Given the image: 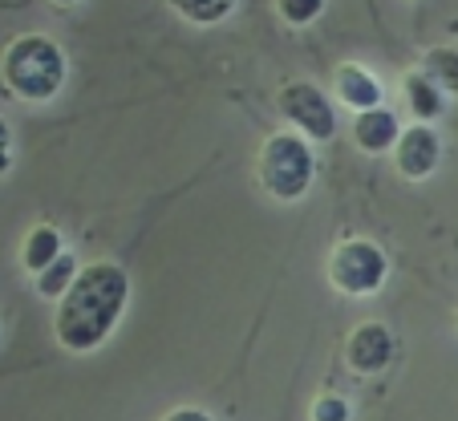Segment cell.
Masks as SVG:
<instances>
[{"instance_id": "obj_1", "label": "cell", "mask_w": 458, "mask_h": 421, "mask_svg": "<svg viewBox=\"0 0 458 421\" xmlns=\"http://www.w3.org/2000/svg\"><path fill=\"white\" fill-rule=\"evenodd\" d=\"M130 296V275L118 264H89L70 280V288L57 296V333L61 349L70 353H89L114 333L122 308Z\"/></svg>"}, {"instance_id": "obj_2", "label": "cell", "mask_w": 458, "mask_h": 421, "mask_svg": "<svg viewBox=\"0 0 458 421\" xmlns=\"http://www.w3.org/2000/svg\"><path fill=\"white\" fill-rule=\"evenodd\" d=\"M65 81V53L41 33H25L4 49V86L21 102H49Z\"/></svg>"}, {"instance_id": "obj_3", "label": "cell", "mask_w": 458, "mask_h": 421, "mask_svg": "<svg viewBox=\"0 0 458 421\" xmlns=\"http://www.w3.org/2000/svg\"><path fill=\"white\" fill-rule=\"evenodd\" d=\"M256 174H259V187L268 190L272 198L296 203V198L309 195L312 174H317V158H312L309 142H304L301 134L284 130V134H272L268 142L259 147Z\"/></svg>"}, {"instance_id": "obj_4", "label": "cell", "mask_w": 458, "mask_h": 421, "mask_svg": "<svg viewBox=\"0 0 458 421\" xmlns=\"http://www.w3.org/2000/svg\"><path fill=\"white\" fill-rule=\"evenodd\" d=\"M386 275L389 259L373 240H341L329 256V284L345 296H373Z\"/></svg>"}, {"instance_id": "obj_5", "label": "cell", "mask_w": 458, "mask_h": 421, "mask_svg": "<svg viewBox=\"0 0 458 421\" xmlns=\"http://www.w3.org/2000/svg\"><path fill=\"white\" fill-rule=\"evenodd\" d=\"M284 122H293L304 138H317V142H329L337 134V114H333L329 94L312 81H288L276 97Z\"/></svg>"}, {"instance_id": "obj_6", "label": "cell", "mask_w": 458, "mask_h": 421, "mask_svg": "<svg viewBox=\"0 0 458 421\" xmlns=\"http://www.w3.org/2000/svg\"><path fill=\"white\" fill-rule=\"evenodd\" d=\"M438 158H442V142L426 122L402 130L398 142H394V166H398L402 179H414V182L430 179L434 166H438Z\"/></svg>"}, {"instance_id": "obj_7", "label": "cell", "mask_w": 458, "mask_h": 421, "mask_svg": "<svg viewBox=\"0 0 458 421\" xmlns=\"http://www.w3.org/2000/svg\"><path fill=\"white\" fill-rule=\"evenodd\" d=\"M345 361H349V369L361 373V377L381 373L389 361H394V333H389L386 324H377V320L357 324L345 341Z\"/></svg>"}, {"instance_id": "obj_8", "label": "cell", "mask_w": 458, "mask_h": 421, "mask_svg": "<svg viewBox=\"0 0 458 421\" xmlns=\"http://www.w3.org/2000/svg\"><path fill=\"white\" fill-rule=\"evenodd\" d=\"M333 94H337V102H345L349 110H373V105H381V81L373 78L369 69L353 65V61H345V65L333 69Z\"/></svg>"}, {"instance_id": "obj_9", "label": "cell", "mask_w": 458, "mask_h": 421, "mask_svg": "<svg viewBox=\"0 0 458 421\" xmlns=\"http://www.w3.org/2000/svg\"><path fill=\"white\" fill-rule=\"evenodd\" d=\"M398 134H402V126H398V118H394V110H386V105L361 110L353 122V138L365 155H386V150H394Z\"/></svg>"}, {"instance_id": "obj_10", "label": "cell", "mask_w": 458, "mask_h": 421, "mask_svg": "<svg viewBox=\"0 0 458 421\" xmlns=\"http://www.w3.org/2000/svg\"><path fill=\"white\" fill-rule=\"evenodd\" d=\"M402 97H406L410 114H414L418 122H434L442 110H446V102H442L446 94H442L426 73H406V81H402Z\"/></svg>"}, {"instance_id": "obj_11", "label": "cell", "mask_w": 458, "mask_h": 421, "mask_svg": "<svg viewBox=\"0 0 458 421\" xmlns=\"http://www.w3.org/2000/svg\"><path fill=\"white\" fill-rule=\"evenodd\" d=\"M61 251H65V248H61V232H57V227H49V223H41V227H33V232L25 235L21 259H25V267L37 275L41 267H49Z\"/></svg>"}, {"instance_id": "obj_12", "label": "cell", "mask_w": 458, "mask_h": 421, "mask_svg": "<svg viewBox=\"0 0 458 421\" xmlns=\"http://www.w3.org/2000/svg\"><path fill=\"white\" fill-rule=\"evenodd\" d=\"M418 73H426L442 94L458 97V49H430L422 57V69H418Z\"/></svg>"}, {"instance_id": "obj_13", "label": "cell", "mask_w": 458, "mask_h": 421, "mask_svg": "<svg viewBox=\"0 0 458 421\" xmlns=\"http://www.w3.org/2000/svg\"><path fill=\"white\" fill-rule=\"evenodd\" d=\"M171 9L191 25H219L232 17L235 0H171Z\"/></svg>"}, {"instance_id": "obj_14", "label": "cell", "mask_w": 458, "mask_h": 421, "mask_svg": "<svg viewBox=\"0 0 458 421\" xmlns=\"http://www.w3.org/2000/svg\"><path fill=\"white\" fill-rule=\"evenodd\" d=\"M73 275H78V264H73V256H65V251H61L49 267H41V272H37V292L49 296V300H57V296L70 288Z\"/></svg>"}, {"instance_id": "obj_15", "label": "cell", "mask_w": 458, "mask_h": 421, "mask_svg": "<svg viewBox=\"0 0 458 421\" xmlns=\"http://www.w3.org/2000/svg\"><path fill=\"white\" fill-rule=\"evenodd\" d=\"M280 17L288 21V25H312V21L320 17V9H325V0H276Z\"/></svg>"}, {"instance_id": "obj_16", "label": "cell", "mask_w": 458, "mask_h": 421, "mask_svg": "<svg viewBox=\"0 0 458 421\" xmlns=\"http://www.w3.org/2000/svg\"><path fill=\"white\" fill-rule=\"evenodd\" d=\"M349 417H353V409H349V401L337 393H320L317 401H312V421H349Z\"/></svg>"}, {"instance_id": "obj_17", "label": "cell", "mask_w": 458, "mask_h": 421, "mask_svg": "<svg viewBox=\"0 0 458 421\" xmlns=\"http://www.w3.org/2000/svg\"><path fill=\"white\" fill-rule=\"evenodd\" d=\"M163 421H211V413L199 409V405H179V409H171Z\"/></svg>"}, {"instance_id": "obj_18", "label": "cell", "mask_w": 458, "mask_h": 421, "mask_svg": "<svg viewBox=\"0 0 458 421\" xmlns=\"http://www.w3.org/2000/svg\"><path fill=\"white\" fill-rule=\"evenodd\" d=\"M9 171V126L0 122V174Z\"/></svg>"}, {"instance_id": "obj_19", "label": "cell", "mask_w": 458, "mask_h": 421, "mask_svg": "<svg viewBox=\"0 0 458 421\" xmlns=\"http://www.w3.org/2000/svg\"><path fill=\"white\" fill-rule=\"evenodd\" d=\"M53 4H61V9H65V4H73V0H53Z\"/></svg>"}]
</instances>
